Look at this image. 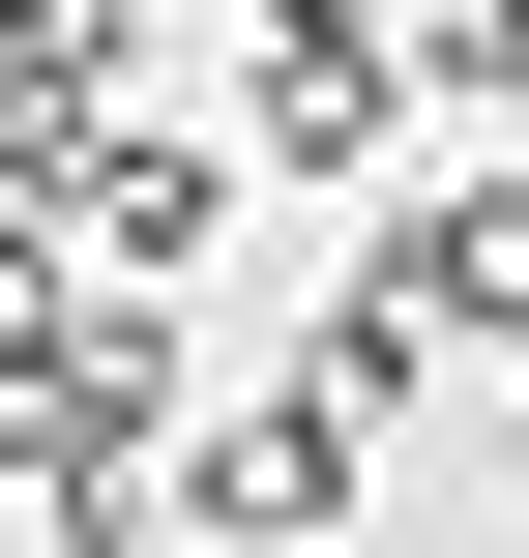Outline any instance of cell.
Instances as JSON below:
<instances>
[{
    "mask_svg": "<svg viewBox=\"0 0 529 558\" xmlns=\"http://www.w3.org/2000/svg\"><path fill=\"white\" fill-rule=\"evenodd\" d=\"M353 441H383L353 383H294V412H206V441H177V530H206V558H324V530H353Z\"/></svg>",
    "mask_w": 529,
    "mask_h": 558,
    "instance_id": "cell-1",
    "label": "cell"
},
{
    "mask_svg": "<svg viewBox=\"0 0 529 558\" xmlns=\"http://www.w3.org/2000/svg\"><path fill=\"white\" fill-rule=\"evenodd\" d=\"M353 294H383L412 353H529V177H442V206L353 265Z\"/></svg>",
    "mask_w": 529,
    "mask_h": 558,
    "instance_id": "cell-2",
    "label": "cell"
},
{
    "mask_svg": "<svg viewBox=\"0 0 529 558\" xmlns=\"http://www.w3.org/2000/svg\"><path fill=\"white\" fill-rule=\"evenodd\" d=\"M383 118H412V59H383V29H265V88H236V147H265V177H383Z\"/></svg>",
    "mask_w": 529,
    "mask_h": 558,
    "instance_id": "cell-3",
    "label": "cell"
}]
</instances>
